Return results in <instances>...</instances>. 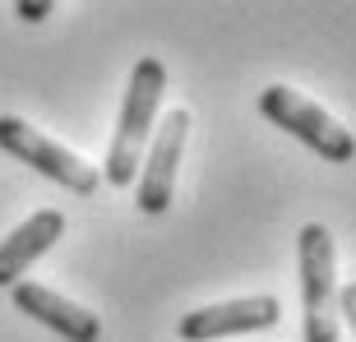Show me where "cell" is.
Wrapping results in <instances>:
<instances>
[{
	"mask_svg": "<svg viewBox=\"0 0 356 342\" xmlns=\"http://www.w3.org/2000/svg\"><path fill=\"white\" fill-rule=\"evenodd\" d=\"M296 263H301V338L338 342V245L324 222L301 227Z\"/></svg>",
	"mask_w": 356,
	"mask_h": 342,
	"instance_id": "2",
	"label": "cell"
},
{
	"mask_svg": "<svg viewBox=\"0 0 356 342\" xmlns=\"http://www.w3.org/2000/svg\"><path fill=\"white\" fill-rule=\"evenodd\" d=\"M338 315H347V324L356 329V282H347V287L338 291Z\"/></svg>",
	"mask_w": 356,
	"mask_h": 342,
	"instance_id": "10",
	"label": "cell"
},
{
	"mask_svg": "<svg viewBox=\"0 0 356 342\" xmlns=\"http://www.w3.org/2000/svg\"><path fill=\"white\" fill-rule=\"evenodd\" d=\"M60 236H65V213L60 209H38L28 222H19L10 236L0 241V287H19L24 273L51 250Z\"/></svg>",
	"mask_w": 356,
	"mask_h": 342,
	"instance_id": "8",
	"label": "cell"
},
{
	"mask_svg": "<svg viewBox=\"0 0 356 342\" xmlns=\"http://www.w3.org/2000/svg\"><path fill=\"white\" fill-rule=\"evenodd\" d=\"M10 296L24 315H33L42 329L60 333L65 342H102V319L83 305H74L70 296H60V291L42 287V282H19V287H10Z\"/></svg>",
	"mask_w": 356,
	"mask_h": 342,
	"instance_id": "7",
	"label": "cell"
},
{
	"mask_svg": "<svg viewBox=\"0 0 356 342\" xmlns=\"http://www.w3.org/2000/svg\"><path fill=\"white\" fill-rule=\"evenodd\" d=\"M0 148H5L10 158L28 162L33 171H42L47 181L74 190V195H92V190L102 185V171L97 167H88L79 153H70L65 144L47 139L42 130H33V125L19 120V116H0Z\"/></svg>",
	"mask_w": 356,
	"mask_h": 342,
	"instance_id": "4",
	"label": "cell"
},
{
	"mask_svg": "<svg viewBox=\"0 0 356 342\" xmlns=\"http://www.w3.org/2000/svg\"><path fill=\"white\" fill-rule=\"evenodd\" d=\"M14 14H19V19H28V24H38V19H47V14H51V0H19V5H14Z\"/></svg>",
	"mask_w": 356,
	"mask_h": 342,
	"instance_id": "9",
	"label": "cell"
},
{
	"mask_svg": "<svg viewBox=\"0 0 356 342\" xmlns=\"http://www.w3.org/2000/svg\"><path fill=\"white\" fill-rule=\"evenodd\" d=\"M185 130H190V111L176 106L167 111L148 144L144 162H139V176H134V204L139 213L158 218V213L172 209V195H176V167H181V148H185Z\"/></svg>",
	"mask_w": 356,
	"mask_h": 342,
	"instance_id": "5",
	"label": "cell"
},
{
	"mask_svg": "<svg viewBox=\"0 0 356 342\" xmlns=\"http://www.w3.org/2000/svg\"><path fill=\"white\" fill-rule=\"evenodd\" d=\"M277 319H282V301H277V296H236V301L199 305V310L181 315V342L241 338V333L273 329Z\"/></svg>",
	"mask_w": 356,
	"mask_h": 342,
	"instance_id": "6",
	"label": "cell"
},
{
	"mask_svg": "<svg viewBox=\"0 0 356 342\" xmlns=\"http://www.w3.org/2000/svg\"><path fill=\"white\" fill-rule=\"evenodd\" d=\"M167 92V65L158 56H144L134 60L130 70V88H125V106H120V125L111 134V148H106V185H134L139 176V162H144V144L148 134L158 130V102Z\"/></svg>",
	"mask_w": 356,
	"mask_h": 342,
	"instance_id": "1",
	"label": "cell"
},
{
	"mask_svg": "<svg viewBox=\"0 0 356 342\" xmlns=\"http://www.w3.org/2000/svg\"><path fill=\"white\" fill-rule=\"evenodd\" d=\"M259 111L273 120L277 130H287L291 139H301L310 153H319L324 162H352L356 158V139L343 120H333L319 102H310L305 92L273 83L259 92Z\"/></svg>",
	"mask_w": 356,
	"mask_h": 342,
	"instance_id": "3",
	"label": "cell"
}]
</instances>
